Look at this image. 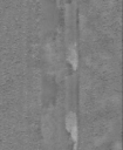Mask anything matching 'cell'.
<instances>
[{
  "label": "cell",
  "mask_w": 123,
  "mask_h": 150,
  "mask_svg": "<svg viewBox=\"0 0 123 150\" xmlns=\"http://www.w3.org/2000/svg\"><path fill=\"white\" fill-rule=\"evenodd\" d=\"M66 122V129L71 136V139L74 142V148L77 146L78 141V125H77V116L74 111H68L64 118Z\"/></svg>",
  "instance_id": "obj_1"
},
{
  "label": "cell",
  "mask_w": 123,
  "mask_h": 150,
  "mask_svg": "<svg viewBox=\"0 0 123 150\" xmlns=\"http://www.w3.org/2000/svg\"><path fill=\"white\" fill-rule=\"evenodd\" d=\"M68 61L70 62V64L73 66L74 69L77 68V64H78V54H77V49H76V43L75 42H73L68 47Z\"/></svg>",
  "instance_id": "obj_2"
}]
</instances>
